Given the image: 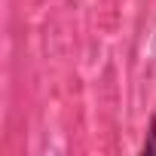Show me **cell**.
<instances>
[{
	"label": "cell",
	"mask_w": 156,
	"mask_h": 156,
	"mask_svg": "<svg viewBox=\"0 0 156 156\" xmlns=\"http://www.w3.org/2000/svg\"><path fill=\"white\" fill-rule=\"evenodd\" d=\"M141 150H144V153H156V116H153V122H150V132H147V141H144Z\"/></svg>",
	"instance_id": "cell-1"
}]
</instances>
